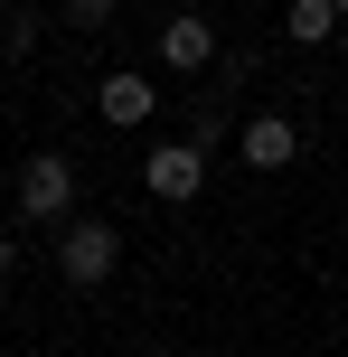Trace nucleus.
<instances>
[{"label": "nucleus", "mask_w": 348, "mask_h": 357, "mask_svg": "<svg viewBox=\"0 0 348 357\" xmlns=\"http://www.w3.org/2000/svg\"><path fill=\"white\" fill-rule=\"evenodd\" d=\"M113 264H123V235L113 226H94V216H66V226H56V273H66L75 291H104Z\"/></svg>", "instance_id": "nucleus-1"}, {"label": "nucleus", "mask_w": 348, "mask_h": 357, "mask_svg": "<svg viewBox=\"0 0 348 357\" xmlns=\"http://www.w3.org/2000/svg\"><path fill=\"white\" fill-rule=\"evenodd\" d=\"M19 216L29 226H66L75 216V160H56V151L19 160Z\"/></svg>", "instance_id": "nucleus-2"}, {"label": "nucleus", "mask_w": 348, "mask_h": 357, "mask_svg": "<svg viewBox=\"0 0 348 357\" xmlns=\"http://www.w3.org/2000/svg\"><path fill=\"white\" fill-rule=\"evenodd\" d=\"M142 188L160 197V207H188V197L207 188V151H198V142H151V160H142Z\"/></svg>", "instance_id": "nucleus-3"}, {"label": "nucleus", "mask_w": 348, "mask_h": 357, "mask_svg": "<svg viewBox=\"0 0 348 357\" xmlns=\"http://www.w3.org/2000/svg\"><path fill=\"white\" fill-rule=\"evenodd\" d=\"M151 56H160V66H179V75H207V66H217V29H207V19L198 10H179V19H160V38H151Z\"/></svg>", "instance_id": "nucleus-4"}, {"label": "nucleus", "mask_w": 348, "mask_h": 357, "mask_svg": "<svg viewBox=\"0 0 348 357\" xmlns=\"http://www.w3.org/2000/svg\"><path fill=\"white\" fill-rule=\"evenodd\" d=\"M236 151H245V169H292L301 160V123L292 113H255V123H236Z\"/></svg>", "instance_id": "nucleus-5"}, {"label": "nucleus", "mask_w": 348, "mask_h": 357, "mask_svg": "<svg viewBox=\"0 0 348 357\" xmlns=\"http://www.w3.org/2000/svg\"><path fill=\"white\" fill-rule=\"evenodd\" d=\"M151 104H160V94H151V75H142V66H113L104 85H94V113H104L113 132H142V123H151Z\"/></svg>", "instance_id": "nucleus-6"}, {"label": "nucleus", "mask_w": 348, "mask_h": 357, "mask_svg": "<svg viewBox=\"0 0 348 357\" xmlns=\"http://www.w3.org/2000/svg\"><path fill=\"white\" fill-rule=\"evenodd\" d=\"M339 29L348 19L330 10V0H292V10H282V38H292V47H339Z\"/></svg>", "instance_id": "nucleus-7"}, {"label": "nucleus", "mask_w": 348, "mask_h": 357, "mask_svg": "<svg viewBox=\"0 0 348 357\" xmlns=\"http://www.w3.org/2000/svg\"><path fill=\"white\" fill-rule=\"evenodd\" d=\"M113 10H123V0H66V29L94 38V29H113Z\"/></svg>", "instance_id": "nucleus-8"}, {"label": "nucleus", "mask_w": 348, "mask_h": 357, "mask_svg": "<svg viewBox=\"0 0 348 357\" xmlns=\"http://www.w3.org/2000/svg\"><path fill=\"white\" fill-rule=\"evenodd\" d=\"M0 47H10V56H29V47H38V19H29V10H10V29H0Z\"/></svg>", "instance_id": "nucleus-9"}, {"label": "nucleus", "mask_w": 348, "mask_h": 357, "mask_svg": "<svg viewBox=\"0 0 348 357\" xmlns=\"http://www.w3.org/2000/svg\"><path fill=\"white\" fill-rule=\"evenodd\" d=\"M10 273H19V245H10V235H0V282H10Z\"/></svg>", "instance_id": "nucleus-10"}, {"label": "nucleus", "mask_w": 348, "mask_h": 357, "mask_svg": "<svg viewBox=\"0 0 348 357\" xmlns=\"http://www.w3.org/2000/svg\"><path fill=\"white\" fill-rule=\"evenodd\" d=\"M330 10H339V19H348V0H330Z\"/></svg>", "instance_id": "nucleus-11"}, {"label": "nucleus", "mask_w": 348, "mask_h": 357, "mask_svg": "<svg viewBox=\"0 0 348 357\" xmlns=\"http://www.w3.org/2000/svg\"><path fill=\"white\" fill-rule=\"evenodd\" d=\"M339 56H348V29H339Z\"/></svg>", "instance_id": "nucleus-12"}]
</instances>
